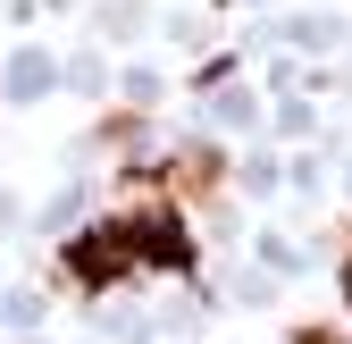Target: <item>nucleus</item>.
Listing matches in <instances>:
<instances>
[{
	"label": "nucleus",
	"instance_id": "obj_1",
	"mask_svg": "<svg viewBox=\"0 0 352 344\" xmlns=\"http://www.w3.org/2000/svg\"><path fill=\"white\" fill-rule=\"evenodd\" d=\"M59 269L84 286V294H101L118 286L126 269H168V277H193V235L168 219V210H135V219H109V227H84L59 244Z\"/></svg>",
	"mask_w": 352,
	"mask_h": 344
},
{
	"label": "nucleus",
	"instance_id": "obj_2",
	"mask_svg": "<svg viewBox=\"0 0 352 344\" xmlns=\"http://www.w3.org/2000/svg\"><path fill=\"white\" fill-rule=\"evenodd\" d=\"M218 177H227V160H218V151H176L160 185H176V193H218Z\"/></svg>",
	"mask_w": 352,
	"mask_h": 344
},
{
	"label": "nucleus",
	"instance_id": "obj_3",
	"mask_svg": "<svg viewBox=\"0 0 352 344\" xmlns=\"http://www.w3.org/2000/svg\"><path fill=\"white\" fill-rule=\"evenodd\" d=\"M294 344H344L336 327H294Z\"/></svg>",
	"mask_w": 352,
	"mask_h": 344
},
{
	"label": "nucleus",
	"instance_id": "obj_4",
	"mask_svg": "<svg viewBox=\"0 0 352 344\" xmlns=\"http://www.w3.org/2000/svg\"><path fill=\"white\" fill-rule=\"evenodd\" d=\"M344 303H352V252H344Z\"/></svg>",
	"mask_w": 352,
	"mask_h": 344
}]
</instances>
